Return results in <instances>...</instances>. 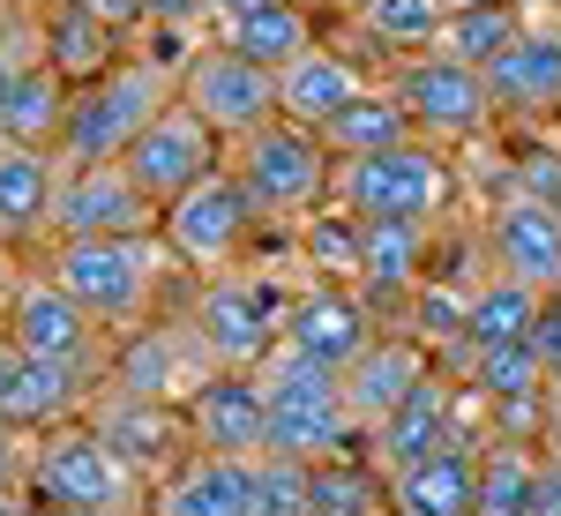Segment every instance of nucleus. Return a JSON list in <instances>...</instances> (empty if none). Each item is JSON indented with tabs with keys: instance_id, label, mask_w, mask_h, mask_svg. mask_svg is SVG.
I'll return each mask as SVG.
<instances>
[{
	"instance_id": "obj_1",
	"label": "nucleus",
	"mask_w": 561,
	"mask_h": 516,
	"mask_svg": "<svg viewBox=\"0 0 561 516\" xmlns=\"http://www.w3.org/2000/svg\"><path fill=\"white\" fill-rule=\"evenodd\" d=\"M23 502L38 516H142L150 486L113 457V442L83 420H60V427L31 434V479H23Z\"/></svg>"
},
{
	"instance_id": "obj_2",
	"label": "nucleus",
	"mask_w": 561,
	"mask_h": 516,
	"mask_svg": "<svg viewBox=\"0 0 561 516\" xmlns=\"http://www.w3.org/2000/svg\"><path fill=\"white\" fill-rule=\"evenodd\" d=\"M180 262L165 248V232H128V240H53V277L76 293V300L113 330L128 337L142 322H158V300H165V277Z\"/></svg>"
},
{
	"instance_id": "obj_3",
	"label": "nucleus",
	"mask_w": 561,
	"mask_h": 516,
	"mask_svg": "<svg viewBox=\"0 0 561 516\" xmlns=\"http://www.w3.org/2000/svg\"><path fill=\"white\" fill-rule=\"evenodd\" d=\"M173 76L158 68V60H142V53H121L105 76H90L76 83L68 98V128H60V165H105V158H128V142L165 105H173Z\"/></svg>"
},
{
	"instance_id": "obj_4",
	"label": "nucleus",
	"mask_w": 561,
	"mask_h": 516,
	"mask_svg": "<svg viewBox=\"0 0 561 516\" xmlns=\"http://www.w3.org/2000/svg\"><path fill=\"white\" fill-rule=\"evenodd\" d=\"M262 382V404H270V449L277 457H337V449H359L367 434L345 420V375H330V367H314L307 352L293 344H277L270 359L255 367Z\"/></svg>"
},
{
	"instance_id": "obj_5",
	"label": "nucleus",
	"mask_w": 561,
	"mask_h": 516,
	"mask_svg": "<svg viewBox=\"0 0 561 516\" xmlns=\"http://www.w3.org/2000/svg\"><path fill=\"white\" fill-rule=\"evenodd\" d=\"M232 172L248 180L255 210L270 225H300L330 203V180H337V150L322 142V128H300V121H262L255 135L232 142Z\"/></svg>"
},
{
	"instance_id": "obj_6",
	"label": "nucleus",
	"mask_w": 561,
	"mask_h": 516,
	"mask_svg": "<svg viewBox=\"0 0 561 516\" xmlns=\"http://www.w3.org/2000/svg\"><path fill=\"white\" fill-rule=\"evenodd\" d=\"M457 195V165L434 150L427 135H404L389 150H359V158H337V180H330V203L352 217H442Z\"/></svg>"
},
{
	"instance_id": "obj_7",
	"label": "nucleus",
	"mask_w": 561,
	"mask_h": 516,
	"mask_svg": "<svg viewBox=\"0 0 561 516\" xmlns=\"http://www.w3.org/2000/svg\"><path fill=\"white\" fill-rule=\"evenodd\" d=\"M262 225H270V217L255 210L248 180H240L232 165L203 172V180H195L187 195H173L165 217H158V232H165V248H173V262L187 270V277H217V270L248 262Z\"/></svg>"
},
{
	"instance_id": "obj_8",
	"label": "nucleus",
	"mask_w": 561,
	"mask_h": 516,
	"mask_svg": "<svg viewBox=\"0 0 561 516\" xmlns=\"http://www.w3.org/2000/svg\"><path fill=\"white\" fill-rule=\"evenodd\" d=\"M285 307H293V285H285V277L232 262V270L203 277L187 322L203 330L217 367H262V359L277 352V337H285Z\"/></svg>"
},
{
	"instance_id": "obj_9",
	"label": "nucleus",
	"mask_w": 561,
	"mask_h": 516,
	"mask_svg": "<svg viewBox=\"0 0 561 516\" xmlns=\"http://www.w3.org/2000/svg\"><path fill=\"white\" fill-rule=\"evenodd\" d=\"M0 330L15 337V352H31V359H68V367H98V375H105V359H113V330H105L53 270L8 285Z\"/></svg>"
},
{
	"instance_id": "obj_10",
	"label": "nucleus",
	"mask_w": 561,
	"mask_h": 516,
	"mask_svg": "<svg viewBox=\"0 0 561 516\" xmlns=\"http://www.w3.org/2000/svg\"><path fill=\"white\" fill-rule=\"evenodd\" d=\"M389 90L404 98L412 135H427V142H479V135L502 121V113H494V90H486V68H465V60H449V53H412V60H397V68H389Z\"/></svg>"
},
{
	"instance_id": "obj_11",
	"label": "nucleus",
	"mask_w": 561,
	"mask_h": 516,
	"mask_svg": "<svg viewBox=\"0 0 561 516\" xmlns=\"http://www.w3.org/2000/svg\"><path fill=\"white\" fill-rule=\"evenodd\" d=\"M180 98H187L225 142H240V135H255L262 121H277V68L232 53L225 38H203L195 60L180 68Z\"/></svg>"
},
{
	"instance_id": "obj_12",
	"label": "nucleus",
	"mask_w": 561,
	"mask_h": 516,
	"mask_svg": "<svg viewBox=\"0 0 561 516\" xmlns=\"http://www.w3.org/2000/svg\"><path fill=\"white\" fill-rule=\"evenodd\" d=\"M121 165H128L135 180H142V195L165 210V203H173V195H187L203 172L225 165V135H217L210 121H203V113H195V105H187V98L173 90V105H165L150 128L135 135Z\"/></svg>"
},
{
	"instance_id": "obj_13",
	"label": "nucleus",
	"mask_w": 561,
	"mask_h": 516,
	"mask_svg": "<svg viewBox=\"0 0 561 516\" xmlns=\"http://www.w3.org/2000/svg\"><path fill=\"white\" fill-rule=\"evenodd\" d=\"M158 203L142 195V180H135L121 158H105V165H68L60 172V203H53V240H128V232H158Z\"/></svg>"
},
{
	"instance_id": "obj_14",
	"label": "nucleus",
	"mask_w": 561,
	"mask_h": 516,
	"mask_svg": "<svg viewBox=\"0 0 561 516\" xmlns=\"http://www.w3.org/2000/svg\"><path fill=\"white\" fill-rule=\"evenodd\" d=\"M210 344L195 322H142L128 337H113V359H105V389H128V397H165V404H187V389L210 375Z\"/></svg>"
},
{
	"instance_id": "obj_15",
	"label": "nucleus",
	"mask_w": 561,
	"mask_h": 516,
	"mask_svg": "<svg viewBox=\"0 0 561 516\" xmlns=\"http://www.w3.org/2000/svg\"><path fill=\"white\" fill-rule=\"evenodd\" d=\"M90 427L113 442V457H121V465H128L142 486H158V479H165L180 457L195 449V434H187V412H180V404H165V397L98 389V397H90Z\"/></svg>"
},
{
	"instance_id": "obj_16",
	"label": "nucleus",
	"mask_w": 561,
	"mask_h": 516,
	"mask_svg": "<svg viewBox=\"0 0 561 516\" xmlns=\"http://www.w3.org/2000/svg\"><path fill=\"white\" fill-rule=\"evenodd\" d=\"M375 337H382V322H375L367 293L322 277V285H300V293H293V307H285V337H277V344H293V352H307L314 367L345 375Z\"/></svg>"
},
{
	"instance_id": "obj_17",
	"label": "nucleus",
	"mask_w": 561,
	"mask_h": 516,
	"mask_svg": "<svg viewBox=\"0 0 561 516\" xmlns=\"http://www.w3.org/2000/svg\"><path fill=\"white\" fill-rule=\"evenodd\" d=\"M180 412H187L195 449H217V457H262L270 449V404H262L255 367H210L187 389Z\"/></svg>"
},
{
	"instance_id": "obj_18",
	"label": "nucleus",
	"mask_w": 561,
	"mask_h": 516,
	"mask_svg": "<svg viewBox=\"0 0 561 516\" xmlns=\"http://www.w3.org/2000/svg\"><path fill=\"white\" fill-rule=\"evenodd\" d=\"M486 255H494L502 277H524L531 293H561V210L510 187L486 210Z\"/></svg>"
},
{
	"instance_id": "obj_19",
	"label": "nucleus",
	"mask_w": 561,
	"mask_h": 516,
	"mask_svg": "<svg viewBox=\"0 0 561 516\" xmlns=\"http://www.w3.org/2000/svg\"><path fill=\"white\" fill-rule=\"evenodd\" d=\"M427 375H434V352H427V344L412 337V330H382V337L345 367V420L359 434H375L389 412L412 397V389L427 382Z\"/></svg>"
},
{
	"instance_id": "obj_20",
	"label": "nucleus",
	"mask_w": 561,
	"mask_h": 516,
	"mask_svg": "<svg viewBox=\"0 0 561 516\" xmlns=\"http://www.w3.org/2000/svg\"><path fill=\"white\" fill-rule=\"evenodd\" d=\"M142 516H255V457L187 449L173 472L150 486Z\"/></svg>"
},
{
	"instance_id": "obj_21",
	"label": "nucleus",
	"mask_w": 561,
	"mask_h": 516,
	"mask_svg": "<svg viewBox=\"0 0 561 516\" xmlns=\"http://www.w3.org/2000/svg\"><path fill=\"white\" fill-rule=\"evenodd\" d=\"M486 90H494V113L502 121H554L561 113V23H524L517 45L486 68Z\"/></svg>"
},
{
	"instance_id": "obj_22",
	"label": "nucleus",
	"mask_w": 561,
	"mask_h": 516,
	"mask_svg": "<svg viewBox=\"0 0 561 516\" xmlns=\"http://www.w3.org/2000/svg\"><path fill=\"white\" fill-rule=\"evenodd\" d=\"M427 277V217H359V293L382 314V300H412Z\"/></svg>"
},
{
	"instance_id": "obj_23",
	"label": "nucleus",
	"mask_w": 561,
	"mask_h": 516,
	"mask_svg": "<svg viewBox=\"0 0 561 516\" xmlns=\"http://www.w3.org/2000/svg\"><path fill=\"white\" fill-rule=\"evenodd\" d=\"M359 90H367L359 60H345L337 45L314 38L300 60H285V68H277V113H285V121H300V128H330Z\"/></svg>"
},
{
	"instance_id": "obj_24",
	"label": "nucleus",
	"mask_w": 561,
	"mask_h": 516,
	"mask_svg": "<svg viewBox=\"0 0 561 516\" xmlns=\"http://www.w3.org/2000/svg\"><path fill=\"white\" fill-rule=\"evenodd\" d=\"M60 150H23L0 142V248H23L53 232V203H60Z\"/></svg>"
},
{
	"instance_id": "obj_25",
	"label": "nucleus",
	"mask_w": 561,
	"mask_h": 516,
	"mask_svg": "<svg viewBox=\"0 0 561 516\" xmlns=\"http://www.w3.org/2000/svg\"><path fill=\"white\" fill-rule=\"evenodd\" d=\"M479 449L486 442H449L427 465L389 479V509L397 516H472L479 509Z\"/></svg>"
},
{
	"instance_id": "obj_26",
	"label": "nucleus",
	"mask_w": 561,
	"mask_h": 516,
	"mask_svg": "<svg viewBox=\"0 0 561 516\" xmlns=\"http://www.w3.org/2000/svg\"><path fill=\"white\" fill-rule=\"evenodd\" d=\"M68 98H76V83H68L53 60H23V68H15V83H8V98H0V142H23V150H60Z\"/></svg>"
},
{
	"instance_id": "obj_27",
	"label": "nucleus",
	"mask_w": 561,
	"mask_h": 516,
	"mask_svg": "<svg viewBox=\"0 0 561 516\" xmlns=\"http://www.w3.org/2000/svg\"><path fill=\"white\" fill-rule=\"evenodd\" d=\"M121 38H128V31H113L105 15H90L83 0H53V8H45L38 60H53L68 83H90V76H105V68L121 60Z\"/></svg>"
},
{
	"instance_id": "obj_28",
	"label": "nucleus",
	"mask_w": 561,
	"mask_h": 516,
	"mask_svg": "<svg viewBox=\"0 0 561 516\" xmlns=\"http://www.w3.org/2000/svg\"><path fill=\"white\" fill-rule=\"evenodd\" d=\"M314 486V516H397L389 509V472L375 465V449H337V457H314L307 465Z\"/></svg>"
},
{
	"instance_id": "obj_29",
	"label": "nucleus",
	"mask_w": 561,
	"mask_h": 516,
	"mask_svg": "<svg viewBox=\"0 0 561 516\" xmlns=\"http://www.w3.org/2000/svg\"><path fill=\"white\" fill-rule=\"evenodd\" d=\"M217 38L232 45V53H248V60H262V68H285V60H300L307 45H314V15H307L300 0H255V8L225 15Z\"/></svg>"
},
{
	"instance_id": "obj_30",
	"label": "nucleus",
	"mask_w": 561,
	"mask_h": 516,
	"mask_svg": "<svg viewBox=\"0 0 561 516\" xmlns=\"http://www.w3.org/2000/svg\"><path fill=\"white\" fill-rule=\"evenodd\" d=\"M539 300L547 293H531L524 277H486V285H472V307H465V359L472 352H486V344H517L531 337V322H539ZM465 359L449 367V375H465Z\"/></svg>"
},
{
	"instance_id": "obj_31",
	"label": "nucleus",
	"mask_w": 561,
	"mask_h": 516,
	"mask_svg": "<svg viewBox=\"0 0 561 516\" xmlns=\"http://www.w3.org/2000/svg\"><path fill=\"white\" fill-rule=\"evenodd\" d=\"M531 494H539V442L531 434H486L472 516H531Z\"/></svg>"
},
{
	"instance_id": "obj_32",
	"label": "nucleus",
	"mask_w": 561,
	"mask_h": 516,
	"mask_svg": "<svg viewBox=\"0 0 561 516\" xmlns=\"http://www.w3.org/2000/svg\"><path fill=\"white\" fill-rule=\"evenodd\" d=\"M531 23L517 0H479V8H449L442 15V38H434V53H449V60H465V68H494L510 45H517V31Z\"/></svg>"
},
{
	"instance_id": "obj_33",
	"label": "nucleus",
	"mask_w": 561,
	"mask_h": 516,
	"mask_svg": "<svg viewBox=\"0 0 561 516\" xmlns=\"http://www.w3.org/2000/svg\"><path fill=\"white\" fill-rule=\"evenodd\" d=\"M442 0H359L352 8V23H359V38L382 45L389 60H412V53H434L442 38Z\"/></svg>"
},
{
	"instance_id": "obj_34",
	"label": "nucleus",
	"mask_w": 561,
	"mask_h": 516,
	"mask_svg": "<svg viewBox=\"0 0 561 516\" xmlns=\"http://www.w3.org/2000/svg\"><path fill=\"white\" fill-rule=\"evenodd\" d=\"M404 135H412V113H404V98H397V90H359V98H352L345 113H337V121H330V128H322V142H330V150H337V158H359V150H389V142H404Z\"/></svg>"
},
{
	"instance_id": "obj_35",
	"label": "nucleus",
	"mask_w": 561,
	"mask_h": 516,
	"mask_svg": "<svg viewBox=\"0 0 561 516\" xmlns=\"http://www.w3.org/2000/svg\"><path fill=\"white\" fill-rule=\"evenodd\" d=\"M300 232H307V270H314V277L359 285V217L337 210V203H322L314 217H300Z\"/></svg>"
},
{
	"instance_id": "obj_36",
	"label": "nucleus",
	"mask_w": 561,
	"mask_h": 516,
	"mask_svg": "<svg viewBox=\"0 0 561 516\" xmlns=\"http://www.w3.org/2000/svg\"><path fill=\"white\" fill-rule=\"evenodd\" d=\"M255 516H314V486H307L300 457H277V449L255 457Z\"/></svg>"
},
{
	"instance_id": "obj_37",
	"label": "nucleus",
	"mask_w": 561,
	"mask_h": 516,
	"mask_svg": "<svg viewBox=\"0 0 561 516\" xmlns=\"http://www.w3.org/2000/svg\"><path fill=\"white\" fill-rule=\"evenodd\" d=\"M510 187H524V195H539V203L561 210V150L554 142H524L510 158Z\"/></svg>"
},
{
	"instance_id": "obj_38",
	"label": "nucleus",
	"mask_w": 561,
	"mask_h": 516,
	"mask_svg": "<svg viewBox=\"0 0 561 516\" xmlns=\"http://www.w3.org/2000/svg\"><path fill=\"white\" fill-rule=\"evenodd\" d=\"M531 352H539L547 382L561 389V293H547V300H539V322H531Z\"/></svg>"
},
{
	"instance_id": "obj_39",
	"label": "nucleus",
	"mask_w": 561,
	"mask_h": 516,
	"mask_svg": "<svg viewBox=\"0 0 561 516\" xmlns=\"http://www.w3.org/2000/svg\"><path fill=\"white\" fill-rule=\"evenodd\" d=\"M23 479H31V434L0 420V494H23Z\"/></svg>"
},
{
	"instance_id": "obj_40",
	"label": "nucleus",
	"mask_w": 561,
	"mask_h": 516,
	"mask_svg": "<svg viewBox=\"0 0 561 516\" xmlns=\"http://www.w3.org/2000/svg\"><path fill=\"white\" fill-rule=\"evenodd\" d=\"M531 516H561V442H539V494Z\"/></svg>"
},
{
	"instance_id": "obj_41",
	"label": "nucleus",
	"mask_w": 561,
	"mask_h": 516,
	"mask_svg": "<svg viewBox=\"0 0 561 516\" xmlns=\"http://www.w3.org/2000/svg\"><path fill=\"white\" fill-rule=\"evenodd\" d=\"M142 23H203V0H142Z\"/></svg>"
},
{
	"instance_id": "obj_42",
	"label": "nucleus",
	"mask_w": 561,
	"mask_h": 516,
	"mask_svg": "<svg viewBox=\"0 0 561 516\" xmlns=\"http://www.w3.org/2000/svg\"><path fill=\"white\" fill-rule=\"evenodd\" d=\"M90 15H105L113 31H142V0H83Z\"/></svg>"
},
{
	"instance_id": "obj_43",
	"label": "nucleus",
	"mask_w": 561,
	"mask_h": 516,
	"mask_svg": "<svg viewBox=\"0 0 561 516\" xmlns=\"http://www.w3.org/2000/svg\"><path fill=\"white\" fill-rule=\"evenodd\" d=\"M240 8H255V0H203V23H225V15H240Z\"/></svg>"
},
{
	"instance_id": "obj_44",
	"label": "nucleus",
	"mask_w": 561,
	"mask_h": 516,
	"mask_svg": "<svg viewBox=\"0 0 561 516\" xmlns=\"http://www.w3.org/2000/svg\"><path fill=\"white\" fill-rule=\"evenodd\" d=\"M0 516H38V509H31L23 494H0Z\"/></svg>"
},
{
	"instance_id": "obj_45",
	"label": "nucleus",
	"mask_w": 561,
	"mask_h": 516,
	"mask_svg": "<svg viewBox=\"0 0 561 516\" xmlns=\"http://www.w3.org/2000/svg\"><path fill=\"white\" fill-rule=\"evenodd\" d=\"M8 285H15V270H8V248H0V300H8Z\"/></svg>"
},
{
	"instance_id": "obj_46",
	"label": "nucleus",
	"mask_w": 561,
	"mask_h": 516,
	"mask_svg": "<svg viewBox=\"0 0 561 516\" xmlns=\"http://www.w3.org/2000/svg\"><path fill=\"white\" fill-rule=\"evenodd\" d=\"M524 15H547V8H561V0H517Z\"/></svg>"
},
{
	"instance_id": "obj_47",
	"label": "nucleus",
	"mask_w": 561,
	"mask_h": 516,
	"mask_svg": "<svg viewBox=\"0 0 561 516\" xmlns=\"http://www.w3.org/2000/svg\"><path fill=\"white\" fill-rule=\"evenodd\" d=\"M8 83H15V60H0V98H8Z\"/></svg>"
},
{
	"instance_id": "obj_48",
	"label": "nucleus",
	"mask_w": 561,
	"mask_h": 516,
	"mask_svg": "<svg viewBox=\"0 0 561 516\" xmlns=\"http://www.w3.org/2000/svg\"><path fill=\"white\" fill-rule=\"evenodd\" d=\"M442 8H479V0H442Z\"/></svg>"
}]
</instances>
